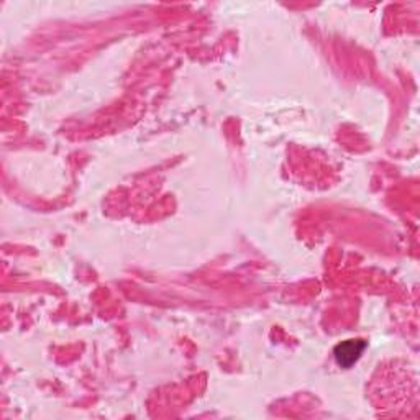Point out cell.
<instances>
[{"label": "cell", "instance_id": "cell-1", "mask_svg": "<svg viewBox=\"0 0 420 420\" xmlns=\"http://www.w3.org/2000/svg\"><path fill=\"white\" fill-rule=\"evenodd\" d=\"M366 342L363 340H347V342L340 343L335 347V360L343 368H350L356 360L360 358L361 353L365 352Z\"/></svg>", "mask_w": 420, "mask_h": 420}]
</instances>
